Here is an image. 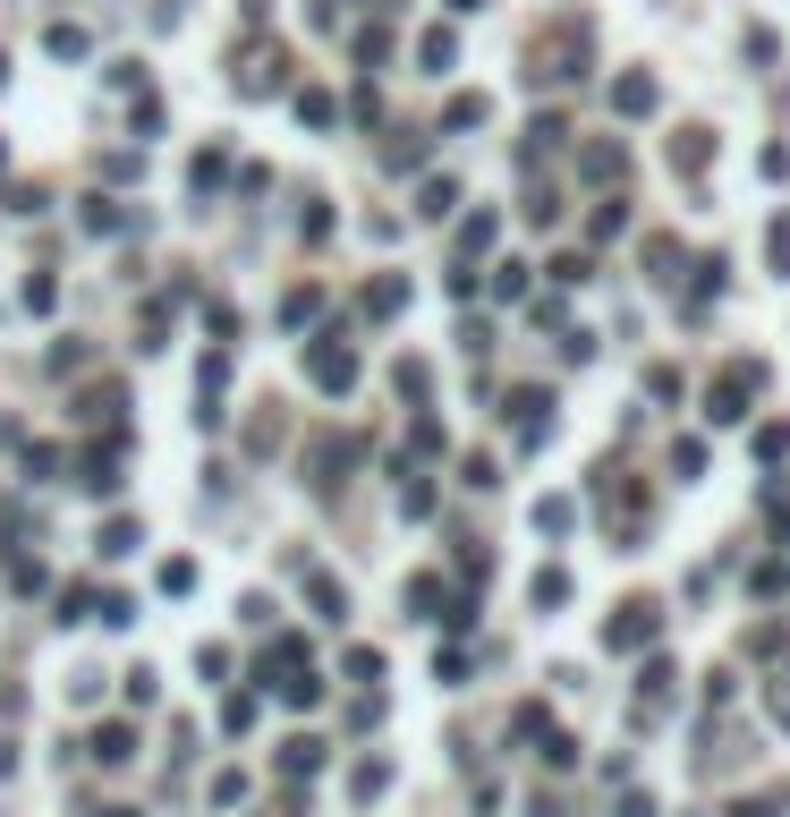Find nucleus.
<instances>
[{"instance_id": "nucleus-5", "label": "nucleus", "mask_w": 790, "mask_h": 817, "mask_svg": "<svg viewBox=\"0 0 790 817\" xmlns=\"http://www.w3.org/2000/svg\"><path fill=\"white\" fill-rule=\"evenodd\" d=\"M94 758H102V766H127V758H136V732H127V724H102V732H94Z\"/></svg>"}, {"instance_id": "nucleus-4", "label": "nucleus", "mask_w": 790, "mask_h": 817, "mask_svg": "<svg viewBox=\"0 0 790 817\" xmlns=\"http://www.w3.org/2000/svg\"><path fill=\"white\" fill-rule=\"evenodd\" d=\"M612 111H621V120H646V111H655V77H612Z\"/></svg>"}, {"instance_id": "nucleus-17", "label": "nucleus", "mask_w": 790, "mask_h": 817, "mask_svg": "<svg viewBox=\"0 0 790 817\" xmlns=\"http://www.w3.org/2000/svg\"><path fill=\"white\" fill-rule=\"evenodd\" d=\"M536 528L544 537H569V503H536Z\"/></svg>"}, {"instance_id": "nucleus-16", "label": "nucleus", "mask_w": 790, "mask_h": 817, "mask_svg": "<svg viewBox=\"0 0 790 817\" xmlns=\"http://www.w3.org/2000/svg\"><path fill=\"white\" fill-rule=\"evenodd\" d=\"M52 298H60V281H52V273H34V281H26V307H34V316H52Z\"/></svg>"}, {"instance_id": "nucleus-8", "label": "nucleus", "mask_w": 790, "mask_h": 817, "mask_svg": "<svg viewBox=\"0 0 790 817\" xmlns=\"http://www.w3.org/2000/svg\"><path fill=\"white\" fill-rule=\"evenodd\" d=\"M136 545H145V528H136V520H111V528H102V554H111V562L136 554Z\"/></svg>"}, {"instance_id": "nucleus-9", "label": "nucleus", "mask_w": 790, "mask_h": 817, "mask_svg": "<svg viewBox=\"0 0 790 817\" xmlns=\"http://www.w3.org/2000/svg\"><path fill=\"white\" fill-rule=\"evenodd\" d=\"M450 205H459V188H450V179H425V197H416V213H425V222H443Z\"/></svg>"}, {"instance_id": "nucleus-18", "label": "nucleus", "mask_w": 790, "mask_h": 817, "mask_svg": "<svg viewBox=\"0 0 790 817\" xmlns=\"http://www.w3.org/2000/svg\"><path fill=\"white\" fill-rule=\"evenodd\" d=\"M765 247H774V273H790V213L774 222V239H765Z\"/></svg>"}, {"instance_id": "nucleus-14", "label": "nucleus", "mask_w": 790, "mask_h": 817, "mask_svg": "<svg viewBox=\"0 0 790 817\" xmlns=\"http://www.w3.org/2000/svg\"><path fill=\"white\" fill-rule=\"evenodd\" d=\"M281 766H289V775H315V766H323V741H289Z\"/></svg>"}, {"instance_id": "nucleus-15", "label": "nucleus", "mask_w": 790, "mask_h": 817, "mask_svg": "<svg viewBox=\"0 0 790 817\" xmlns=\"http://www.w3.org/2000/svg\"><path fill=\"white\" fill-rule=\"evenodd\" d=\"M476 120H485V95H459V102L443 111V129H476Z\"/></svg>"}, {"instance_id": "nucleus-6", "label": "nucleus", "mask_w": 790, "mask_h": 817, "mask_svg": "<svg viewBox=\"0 0 790 817\" xmlns=\"http://www.w3.org/2000/svg\"><path fill=\"white\" fill-rule=\"evenodd\" d=\"M400 298H409V281L391 273V281H375V290L357 298V307H366V316H375V324H382V316H400Z\"/></svg>"}, {"instance_id": "nucleus-19", "label": "nucleus", "mask_w": 790, "mask_h": 817, "mask_svg": "<svg viewBox=\"0 0 790 817\" xmlns=\"http://www.w3.org/2000/svg\"><path fill=\"white\" fill-rule=\"evenodd\" d=\"M450 9H459V18H468V9H485V0H450Z\"/></svg>"}, {"instance_id": "nucleus-10", "label": "nucleus", "mask_w": 790, "mask_h": 817, "mask_svg": "<svg viewBox=\"0 0 790 817\" xmlns=\"http://www.w3.org/2000/svg\"><path fill=\"white\" fill-rule=\"evenodd\" d=\"M450 52H459V43H450V26H434V34H425V43H416V60L434 68V77H443V68H450Z\"/></svg>"}, {"instance_id": "nucleus-11", "label": "nucleus", "mask_w": 790, "mask_h": 817, "mask_svg": "<svg viewBox=\"0 0 790 817\" xmlns=\"http://www.w3.org/2000/svg\"><path fill=\"white\" fill-rule=\"evenodd\" d=\"M527 596H536V605H569V571H536V588H527Z\"/></svg>"}, {"instance_id": "nucleus-20", "label": "nucleus", "mask_w": 790, "mask_h": 817, "mask_svg": "<svg viewBox=\"0 0 790 817\" xmlns=\"http://www.w3.org/2000/svg\"><path fill=\"white\" fill-rule=\"evenodd\" d=\"M0 163H9V145H0Z\"/></svg>"}, {"instance_id": "nucleus-2", "label": "nucleus", "mask_w": 790, "mask_h": 817, "mask_svg": "<svg viewBox=\"0 0 790 817\" xmlns=\"http://www.w3.org/2000/svg\"><path fill=\"white\" fill-rule=\"evenodd\" d=\"M655 630H664V614H655V605H621V614L603 621V648H612V655H630V648H655Z\"/></svg>"}, {"instance_id": "nucleus-12", "label": "nucleus", "mask_w": 790, "mask_h": 817, "mask_svg": "<svg viewBox=\"0 0 790 817\" xmlns=\"http://www.w3.org/2000/svg\"><path fill=\"white\" fill-rule=\"evenodd\" d=\"M485 247H493V213H476V222L459 230V256H485Z\"/></svg>"}, {"instance_id": "nucleus-3", "label": "nucleus", "mask_w": 790, "mask_h": 817, "mask_svg": "<svg viewBox=\"0 0 790 817\" xmlns=\"http://www.w3.org/2000/svg\"><path fill=\"white\" fill-rule=\"evenodd\" d=\"M757 384H765L757 366H723V384H714V409H705V418H714V426H739V418H748V393H757Z\"/></svg>"}, {"instance_id": "nucleus-7", "label": "nucleus", "mask_w": 790, "mask_h": 817, "mask_svg": "<svg viewBox=\"0 0 790 817\" xmlns=\"http://www.w3.org/2000/svg\"><path fill=\"white\" fill-rule=\"evenodd\" d=\"M298 120H307V129H332V120H341V102L323 95V86H307V95H298Z\"/></svg>"}, {"instance_id": "nucleus-13", "label": "nucleus", "mask_w": 790, "mask_h": 817, "mask_svg": "<svg viewBox=\"0 0 790 817\" xmlns=\"http://www.w3.org/2000/svg\"><path fill=\"white\" fill-rule=\"evenodd\" d=\"M43 43H52L60 60H86V26H52V34H43Z\"/></svg>"}, {"instance_id": "nucleus-1", "label": "nucleus", "mask_w": 790, "mask_h": 817, "mask_svg": "<svg viewBox=\"0 0 790 817\" xmlns=\"http://www.w3.org/2000/svg\"><path fill=\"white\" fill-rule=\"evenodd\" d=\"M307 375H315L323 393H348V384H357V350H348L341 332H323L315 350H307Z\"/></svg>"}]
</instances>
